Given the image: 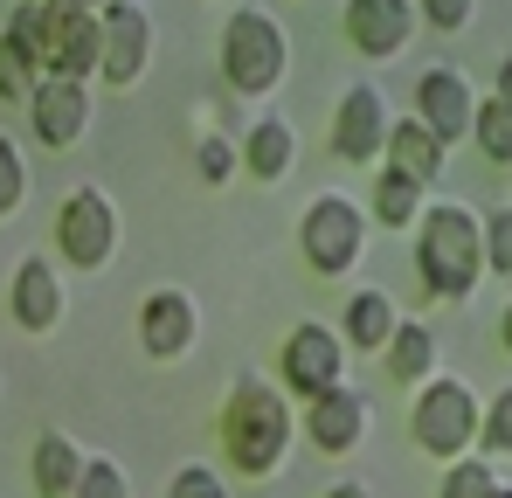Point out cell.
I'll return each instance as SVG.
<instances>
[{"label":"cell","instance_id":"4fadbf2b","mask_svg":"<svg viewBox=\"0 0 512 498\" xmlns=\"http://www.w3.org/2000/svg\"><path fill=\"white\" fill-rule=\"evenodd\" d=\"M416 35V0H346V42L360 56H395Z\"/></svg>","mask_w":512,"mask_h":498},{"label":"cell","instance_id":"603a6c76","mask_svg":"<svg viewBox=\"0 0 512 498\" xmlns=\"http://www.w3.org/2000/svg\"><path fill=\"white\" fill-rule=\"evenodd\" d=\"M471 139H478V153L492 166H512V104L485 97V104L471 111Z\"/></svg>","mask_w":512,"mask_h":498},{"label":"cell","instance_id":"d4e9b609","mask_svg":"<svg viewBox=\"0 0 512 498\" xmlns=\"http://www.w3.org/2000/svg\"><path fill=\"white\" fill-rule=\"evenodd\" d=\"M436 498H499V478H492V464L464 457V464L443 478V492H436Z\"/></svg>","mask_w":512,"mask_h":498},{"label":"cell","instance_id":"f1b7e54d","mask_svg":"<svg viewBox=\"0 0 512 498\" xmlns=\"http://www.w3.org/2000/svg\"><path fill=\"white\" fill-rule=\"evenodd\" d=\"M77 498H132V485H125V471H118V464H84Z\"/></svg>","mask_w":512,"mask_h":498},{"label":"cell","instance_id":"44dd1931","mask_svg":"<svg viewBox=\"0 0 512 498\" xmlns=\"http://www.w3.org/2000/svg\"><path fill=\"white\" fill-rule=\"evenodd\" d=\"M381 353H388V381L416 388L429 367H436V332H429V326H395V339H388Z\"/></svg>","mask_w":512,"mask_h":498},{"label":"cell","instance_id":"2e32d148","mask_svg":"<svg viewBox=\"0 0 512 498\" xmlns=\"http://www.w3.org/2000/svg\"><path fill=\"white\" fill-rule=\"evenodd\" d=\"M139 332H146V353L180 360V353L194 346V305H187L180 291H153L146 312H139Z\"/></svg>","mask_w":512,"mask_h":498},{"label":"cell","instance_id":"1f68e13d","mask_svg":"<svg viewBox=\"0 0 512 498\" xmlns=\"http://www.w3.org/2000/svg\"><path fill=\"white\" fill-rule=\"evenodd\" d=\"M236 146H229V139H201V180H229V173H236Z\"/></svg>","mask_w":512,"mask_h":498},{"label":"cell","instance_id":"6da1fadb","mask_svg":"<svg viewBox=\"0 0 512 498\" xmlns=\"http://www.w3.org/2000/svg\"><path fill=\"white\" fill-rule=\"evenodd\" d=\"M222 443H229V464H236V471H250V478L277 471L284 450H291V409H284V388H270V381L243 374L236 395H229V409H222Z\"/></svg>","mask_w":512,"mask_h":498},{"label":"cell","instance_id":"9c48e42d","mask_svg":"<svg viewBox=\"0 0 512 498\" xmlns=\"http://www.w3.org/2000/svg\"><path fill=\"white\" fill-rule=\"evenodd\" d=\"M333 153L346 166H374L388 153V97L374 83H353L340 97V118H333Z\"/></svg>","mask_w":512,"mask_h":498},{"label":"cell","instance_id":"5b68a950","mask_svg":"<svg viewBox=\"0 0 512 498\" xmlns=\"http://www.w3.org/2000/svg\"><path fill=\"white\" fill-rule=\"evenodd\" d=\"M360 243H367V215L346 194H319L305 208V263L319 277H346L360 263Z\"/></svg>","mask_w":512,"mask_h":498},{"label":"cell","instance_id":"836d02e7","mask_svg":"<svg viewBox=\"0 0 512 498\" xmlns=\"http://www.w3.org/2000/svg\"><path fill=\"white\" fill-rule=\"evenodd\" d=\"M499 104H512V56L499 63Z\"/></svg>","mask_w":512,"mask_h":498},{"label":"cell","instance_id":"484cf974","mask_svg":"<svg viewBox=\"0 0 512 498\" xmlns=\"http://www.w3.org/2000/svg\"><path fill=\"white\" fill-rule=\"evenodd\" d=\"M478 236H485V263H492L499 277H512V208H492V215L478 222Z\"/></svg>","mask_w":512,"mask_h":498},{"label":"cell","instance_id":"cb8c5ba5","mask_svg":"<svg viewBox=\"0 0 512 498\" xmlns=\"http://www.w3.org/2000/svg\"><path fill=\"white\" fill-rule=\"evenodd\" d=\"M35 83H42V63H35L14 35H0V97H21V104H28Z\"/></svg>","mask_w":512,"mask_h":498},{"label":"cell","instance_id":"8992f818","mask_svg":"<svg viewBox=\"0 0 512 498\" xmlns=\"http://www.w3.org/2000/svg\"><path fill=\"white\" fill-rule=\"evenodd\" d=\"M56 243L77 270H97L118 256V208L97 194V187H77L63 208H56Z\"/></svg>","mask_w":512,"mask_h":498},{"label":"cell","instance_id":"7c38bea8","mask_svg":"<svg viewBox=\"0 0 512 498\" xmlns=\"http://www.w3.org/2000/svg\"><path fill=\"white\" fill-rule=\"evenodd\" d=\"M28 125H35V139L42 146H77L90 125V97L77 77H42L35 83V97H28Z\"/></svg>","mask_w":512,"mask_h":498},{"label":"cell","instance_id":"ac0fdd59","mask_svg":"<svg viewBox=\"0 0 512 498\" xmlns=\"http://www.w3.org/2000/svg\"><path fill=\"white\" fill-rule=\"evenodd\" d=\"M77 485H84V450L49 429V436L35 443V492L42 498H77Z\"/></svg>","mask_w":512,"mask_h":498},{"label":"cell","instance_id":"277c9868","mask_svg":"<svg viewBox=\"0 0 512 498\" xmlns=\"http://www.w3.org/2000/svg\"><path fill=\"white\" fill-rule=\"evenodd\" d=\"M409 429H416V443H423L429 457H464L471 450V436H478V402H471V388L464 381H429L423 395H416V415H409Z\"/></svg>","mask_w":512,"mask_h":498},{"label":"cell","instance_id":"d6986e66","mask_svg":"<svg viewBox=\"0 0 512 498\" xmlns=\"http://www.w3.org/2000/svg\"><path fill=\"white\" fill-rule=\"evenodd\" d=\"M395 298L388 291H360L353 305H346V319H340V332H346V346H360V353H381L388 339H395Z\"/></svg>","mask_w":512,"mask_h":498},{"label":"cell","instance_id":"d6a6232c","mask_svg":"<svg viewBox=\"0 0 512 498\" xmlns=\"http://www.w3.org/2000/svg\"><path fill=\"white\" fill-rule=\"evenodd\" d=\"M56 14H104V0H49Z\"/></svg>","mask_w":512,"mask_h":498},{"label":"cell","instance_id":"e0dca14e","mask_svg":"<svg viewBox=\"0 0 512 498\" xmlns=\"http://www.w3.org/2000/svg\"><path fill=\"white\" fill-rule=\"evenodd\" d=\"M388 166H395V173H409L416 187H429V180L443 173V146H436V132H429L423 118L388 125Z\"/></svg>","mask_w":512,"mask_h":498},{"label":"cell","instance_id":"83f0119b","mask_svg":"<svg viewBox=\"0 0 512 498\" xmlns=\"http://www.w3.org/2000/svg\"><path fill=\"white\" fill-rule=\"evenodd\" d=\"M167 498H229V485H222L208 464H187V471L167 485Z\"/></svg>","mask_w":512,"mask_h":498},{"label":"cell","instance_id":"30bf717a","mask_svg":"<svg viewBox=\"0 0 512 498\" xmlns=\"http://www.w3.org/2000/svg\"><path fill=\"white\" fill-rule=\"evenodd\" d=\"M97 56H104V28L97 14H56L49 7V28H42V77H97Z\"/></svg>","mask_w":512,"mask_h":498},{"label":"cell","instance_id":"e575fe53","mask_svg":"<svg viewBox=\"0 0 512 498\" xmlns=\"http://www.w3.org/2000/svg\"><path fill=\"white\" fill-rule=\"evenodd\" d=\"M326 498H367V485H333Z\"/></svg>","mask_w":512,"mask_h":498},{"label":"cell","instance_id":"7a4b0ae2","mask_svg":"<svg viewBox=\"0 0 512 498\" xmlns=\"http://www.w3.org/2000/svg\"><path fill=\"white\" fill-rule=\"evenodd\" d=\"M416 270H423L429 298H471L478 291V270H485V236H478V215L443 201L423 215V236H416Z\"/></svg>","mask_w":512,"mask_h":498},{"label":"cell","instance_id":"ba28073f","mask_svg":"<svg viewBox=\"0 0 512 498\" xmlns=\"http://www.w3.org/2000/svg\"><path fill=\"white\" fill-rule=\"evenodd\" d=\"M284 388L305 395V402L346 388V339H333L326 326H298L284 339Z\"/></svg>","mask_w":512,"mask_h":498},{"label":"cell","instance_id":"d590c367","mask_svg":"<svg viewBox=\"0 0 512 498\" xmlns=\"http://www.w3.org/2000/svg\"><path fill=\"white\" fill-rule=\"evenodd\" d=\"M499 339H506V353H512V305L499 312Z\"/></svg>","mask_w":512,"mask_h":498},{"label":"cell","instance_id":"4dcf8cb0","mask_svg":"<svg viewBox=\"0 0 512 498\" xmlns=\"http://www.w3.org/2000/svg\"><path fill=\"white\" fill-rule=\"evenodd\" d=\"M423 21L443 28V35H457V28H471V0H423Z\"/></svg>","mask_w":512,"mask_h":498},{"label":"cell","instance_id":"8d00e7d4","mask_svg":"<svg viewBox=\"0 0 512 498\" xmlns=\"http://www.w3.org/2000/svg\"><path fill=\"white\" fill-rule=\"evenodd\" d=\"M499 498H512V485H499Z\"/></svg>","mask_w":512,"mask_h":498},{"label":"cell","instance_id":"52a82bcc","mask_svg":"<svg viewBox=\"0 0 512 498\" xmlns=\"http://www.w3.org/2000/svg\"><path fill=\"white\" fill-rule=\"evenodd\" d=\"M97 28H104V56H97V77L111 83V90L139 83L146 56H153V21H146V7H139V0H104Z\"/></svg>","mask_w":512,"mask_h":498},{"label":"cell","instance_id":"4316f807","mask_svg":"<svg viewBox=\"0 0 512 498\" xmlns=\"http://www.w3.org/2000/svg\"><path fill=\"white\" fill-rule=\"evenodd\" d=\"M21 194H28V166H21V146L0 132V215H14Z\"/></svg>","mask_w":512,"mask_h":498},{"label":"cell","instance_id":"5bb4252c","mask_svg":"<svg viewBox=\"0 0 512 498\" xmlns=\"http://www.w3.org/2000/svg\"><path fill=\"white\" fill-rule=\"evenodd\" d=\"M70 312L63 284H56V263L49 256H21L14 270V326L21 332H56V319Z\"/></svg>","mask_w":512,"mask_h":498},{"label":"cell","instance_id":"9a60e30c","mask_svg":"<svg viewBox=\"0 0 512 498\" xmlns=\"http://www.w3.org/2000/svg\"><path fill=\"white\" fill-rule=\"evenodd\" d=\"M305 429H312V443H319L326 457H346V450L360 443V429H367V402H360L353 388H333V395L312 402Z\"/></svg>","mask_w":512,"mask_h":498},{"label":"cell","instance_id":"8fae6325","mask_svg":"<svg viewBox=\"0 0 512 498\" xmlns=\"http://www.w3.org/2000/svg\"><path fill=\"white\" fill-rule=\"evenodd\" d=\"M471 111H478V97H471L464 70H423V83H416V118L436 132L443 153L457 139H471Z\"/></svg>","mask_w":512,"mask_h":498},{"label":"cell","instance_id":"7402d4cb","mask_svg":"<svg viewBox=\"0 0 512 498\" xmlns=\"http://www.w3.org/2000/svg\"><path fill=\"white\" fill-rule=\"evenodd\" d=\"M416 208H423V187H416L409 173L381 166V173H374V215H381L388 229H409V222H416Z\"/></svg>","mask_w":512,"mask_h":498},{"label":"cell","instance_id":"f546056e","mask_svg":"<svg viewBox=\"0 0 512 498\" xmlns=\"http://www.w3.org/2000/svg\"><path fill=\"white\" fill-rule=\"evenodd\" d=\"M485 443L512 457V388H499V402L485 409Z\"/></svg>","mask_w":512,"mask_h":498},{"label":"cell","instance_id":"3957f363","mask_svg":"<svg viewBox=\"0 0 512 498\" xmlns=\"http://www.w3.org/2000/svg\"><path fill=\"white\" fill-rule=\"evenodd\" d=\"M284 56H291V42H284V28L270 21V14H229V28H222V77L236 83L243 97H263V90H277L284 83Z\"/></svg>","mask_w":512,"mask_h":498},{"label":"cell","instance_id":"ffe728a7","mask_svg":"<svg viewBox=\"0 0 512 498\" xmlns=\"http://www.w3.org/2000/svg\"><path fill=\"white\" fill-rule=\"evenodd\" d=\"M291 160H298L291 125H284V118H256L250 146H243V166H250L256 180H284V173H291Z\"/></svg>","mask_w":512,"mask_h":498}]
</instances>
